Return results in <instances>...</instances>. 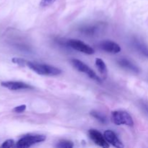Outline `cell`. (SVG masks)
Returning <instances> with one entry per match:
<instances>
[{"label":"cell","mask_w":148,"mask_h":148,"mask_svg":"<svg viewBox=\"0 0 148 148\" xmlns=\"http://www.w3.org/2000/svg\"><path fill=\"white\" fill-rule=\"evenodd\" d=\"M27 67L33 72L40 75H48V76H56L62 73V70L57 67L51 65L38 64L36 62H27Z\"/></svg>","instance_id":"cell-1"},{"label":"cell","mask_w":148,"mask_h":148,"mask_svg":"<svg viewBox=\"0 0 148 148\" xmlns=\"http://www.w3.org/2000/svg\"><path fill=\"white\" fill-rule=\"evenodd\" d=\"M111 120L116 125H126L129 127L134 126L132 117L127 111H115L111 114Z\"/></svg>","instance_id":"cell-2"},{"label":"cell","mask_w":148,"mask_h":148,"mask_svg":"<svg viewBox=\"0 0 148 148\" xmlns=\"http://www.w3.org/2000/svg\"><path fill=\"white\" fill-rule=\"evenodd\" d=\"M46 140V137L41 134H28V135L24 136L21 139L17 141L16 144V147L19 148H26L30 147L32 145L37 143H42Z\"/></svg>","instance_id":"cell-3"},{"label":"cell","mask_w":148,"mask_h":148,"mask_svg":"<svg viewBox=\"0 0 148 148\" xmlns=\"http://www.w3.org/2000/svg\"><path fill=\"white\" fill-rule=\"evenodd\" d=\"M71 63H72V66L80 72H83V73L86 74L90 79H94V80L97 81L98 82H101L102 79L96 75L95 72L92 70V69L89 67L87 64L82 62V61L79 60V59H74L71 60Z\"/></svg>","instance_id":"cell-4"},{"label":"cell","mask_w":148,"mask_h":148,"mask_svg":"<svg viewBox=\"0 0 148 148\" xmlns=\"http://www.w3.org/2000/svg\"><path fill=\"white\" fill-rule=\"evenodd\" d=\"M68 44L75 50L86 53V54L90 55L95 53V51L92 47L88 46V44L84 43L82 40H77V39H70V40H68Z\"/></svg>","instance_id":"cell-5"},{"label":"cell","mask_w":148,"mask_h":148,"mask_svg":"<svg viewBox=\"0 0 148 148\" xmlns=\"http://www.w3.org/2000/svg\"><path fill=\"white\" fill-rule=\"evenodd\" d=\"M90 137L91 140L97 145L102 147H108L109 143L106 141L105 137L99 131L96 130H90L88 132Z\"/></svg>","instance_id":"cell-6"},{"label":"cell","mask_w":148,"mask_h":148,"mask_svg":"<svg viewBox=\"0 0 148 148\" xmlns=\"http://www.w3.org/2000/svg\"><path fill=\"white\" fill-rule=\"evenodd\" d=\"M1 86L7 88L11 90H30L33 89V87L23 82H18V81H7V82H2L1 83Z\"/></svg>","instance_id":"cell-7"},{"label":"cell","mask_w":148,"mask_h":148,"mask_svg":"<svg viewBox=\"0 0 148 148\" xmlns=\"http://www.w3.org/2000/svg\"><path fill=\"white\" fill-rule=\"evenodd\" d=\"M99 47L104 51L108 52V53H119L121 51L119 45L112 40H103L99 43Z\"/></svg>","instance_id":"cell-8"},{"label":"cell","mask_w":148,"mask_h":148,"mask_svg":"<svg viewBox=\"0 0 148 148\" xmlns=\"http://www.w3.org/2000/svg\"><path fill=\"white\" fill-rule=\"evenodd\" d=\"M132 46L133 49L145 57L148 58V46L140 39L134 38L132 40Z\"/></svg>","instance_id":"cell-9"},{"label":"cell","mask_w":148,"mask_h":148,"mask_svg":"<svg viewBox=\"0 0 148 148\" xmlns=\"http://www.w3.org/2000/svg\"><path fill=\"white\" fill-rule=\"evenodd\" d=\"M104 137H105L106 141L109 144L114 146V147L119 148L124 147V145L120 141L119 139L116 136V134L114 132L111 131V130H106V131H105V132H104Z\"/></svg>","instance_id":"cell-10"},{"label":"cell","mask_w":148,"mask_h":148,"mask_svg":"<svg viewBox=\"0 0 148 148\" xmlns=\"http://www.w3.org/2000/svg\"><path fill=\"white\" fill-rule=\"evenodd\" d=\"M117 62H118L119 65L121 66L123 69H127V70L136 74H138L140 72V69H139L138 66L134 64L131 61L129 60V59L122 58V59H120L119 60H118Z\"/></svg>","instance_id":"cell-11"},{"label":"cell","mask_w":148,"mask_h":148,"mask_svg":"<svg viewBox=\"0 0 148 148\" xmlns=\"http://www.w3.org/2000/svg\"><path fill=\"white\" fill-rule=\"evenodd\" d=\"M95 65H96L100 73L102 75H103L104 77H106L107 75V73H108V69H107L106 64L103 62V60H102L100 58H97L95 59Z\"/></svg>","instance_id":"cell-12"},{"label":"cell","mask_w":148,"mask_h":148,"mask_svg":"<svg viewBox=\"0 0 148 148\" xmlns=\"http://www.w3.org/2000/svg\"><path fill=\"white\" fill-rule=\"evenodd\" d=\"M90 115L92 116L93 118H95V119H97L98 121H99L101 123L103 124H106L107 123V118L104 114H103L102 113L98 112L97 111H92L90 112Z\"/></svg>","instance_id":"cell-13"},{"label":"cell","mask_w":148,"mask_h":148,"mask_svg":"<svg viewBox=\"0 0 148 148\" xmlns=\"http://www.w3.org/2000/svg\"><path fill=\"white\" fill-rule=\"evenodd\" d=\"M56 147H60V148H72L74 147V144L72 142L69 141V140H61L59 142L57 145H56Z\"/></svg>","instance_id":"cell-14"},{"label":"cell","mask_w":148,"mask_h":148,"mask_svg":"<svg viewBox=\"0 0 148 148\" xmlns=\"http://www.w3.org/2000/svg\"><path fill=\"white\" fill-rule=\"evenodd\" d=\"M12 61L13 63L19 65V66H27V62H28V61L25 60V59L17 57L13 58V59H12Z\"/></svg>","instance_id":"cell-15"},{"label":"cell","mask_w":148,"mask_h":148,"mask_svg":"<svg viewBox=\"0 0 148 148\" xmlns=\"http://www.w3.org/2000/svg\"><path fill=\"white\" fill-rule=\"evenodd\" d=\"M140 107L143 112L148 117V102L145 101H141L140 102Z\"/></svg>","instance_id":"cell-16"},{"label":"cell","mask_w":148,"mask_h":148,"mask_svg":"<svg viewBox=\"0 0 148 148\" xmlns=\"http://www.w3.org/2000/svg\"><path fill=\"white\" fill-rule=\"evenodd\" d=\"M14 146V141L13 140H7L1 145V147H12Z\"/></svg>","instance_id":"cell-17"},{"label":"cell","mask_w":148,"mask_h":148,"mask_svg":"<svg viewBox=\"0 0 148 148\" xmlns=\"http://www.w3.org/2000/svg\"><path fill=\"white\" fill-rule=\"evenodd\" d=\"M56 0H41L40 3V5L41 7H48L53 4Z\"/></svg>","instance_id":"cell-18"},{"label":"cell","mask_w":148,"mask_h":148,"mask_svg":"<svg viewBox=\"0 0 148 148\" xmlns=\"http://www.w3.org/2000/svg\"><path fill=\"white\" fill-rule=\"evenodd\" d=\"M25 109H26L25 105H20V106H19L15 107V108L13 109V111L15 113H18V114H20V113L23 112V111H24Z\"/></svg>","instance_id":"cell-19"}]
</instances>
